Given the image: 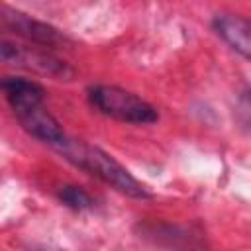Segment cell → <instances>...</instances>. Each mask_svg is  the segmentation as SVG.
<instances>
[{"label": "cell", "mask_w": 251, "mask_h": 251, "mask_svg": "<svg viewBox=\"0 0 251 251\" xmlns=\"http://www.w3.org/2000/svg\"><path fill=\"white\" fill-rule=\"evenodd\" d=\"M0 18H2V25L6 29H10L12 33L35 43V45H41V47H57V45H65L69 41L67 35H63L57 27L45 24V22H39L24 12H18V10H10V8H2L0 10Z\"/></svg>", "instance_id": "cell-4"}, {"label": "cell", "mask_w": 251, "mask_h": 251, "mask_svg": "<svg viewBox=\"0 0 251 251\" xmlns=\"http://www.w3.org/2000/svg\"><path fill=\"white\" fill-rule=\"evenodd\" d=\"M0 59L6 65L20 67L24 71H31L55 80H71L75 76V69L67 61L31 45H18L4 39L0 43Z\"/></svg>", "instance_id": "cell-3"}, {"label": "cell", "mask_w": 251, "mask_h": 251, "mask_svg": "<svg viewBox=\"0 0 251 251\" xmlns=\"http://www.w3.org/2000/svg\"><path fill=\"white\" fill-rule=\"evenodd\" d=\"M2 90L14 112L39 106L43 104V96H45V90L39 82L31 78H24V76H4Z\"/></svg>", "instance_id": "cell-7"}, {"label": "cell", "mask_w": 251, "mask_h": 251, "mask_svg": "<svg viewBox=\"0 0 251 251\" xmlns=\"http://www.w3.org/2000/svg\"><path fill=\"white\" fill-rule=\"evenodd\" d=\"M16 120L20 122V126L35 139L43 141V143H49L51 147L59 145L67 135L59 124V120L45 108V104H39V106H31V108H25V110H20V112H14Z\"/></svg>", "instance_id": "cell-5"}, {"label": "cell", "mask_w": 251, "mask_h": 251, "mask_svg": "<svg viewBox=\"0 0 251 251\" xmlns=\"http://www.w3.org/2000/svg\"><path fill=\"white\" fill-rule=\"evenodd\" d=\"M53 149L71 165L78 167L80 171H86L88 175L100 178L102 182L110 184L112 188H116L118 192L129 196V198L145 200V198L153 196L149 192V188L143 182H139L118 159H114L110 153H106L104 149H100L96 145H90L82 139L65 137Z\"/></svg>", "instance_id": "cell-1"}, {"label": "cell", "mask_w": 251, "mask_h": 251, "mask_svg": "<svg viewBox=\"0 0 251 251\" xmlns=\"http://www.w3.org/2000/svg\"><path fill=\"white\" fill-rule=\"evenodd\" d=\"M212 27L233 51L251 61V20L237 14H218Z\"/></svg>", "instance_id": "cell-6"}, {"label": "cell", "mask_w": 251, "mask_h": 251, "mask_svg": "<svg viewBox=\"0 0 251 251\" xmlns=\"http://www.w3.org/2000/svg\"><path fill=\"white\" fill-rule=\"evenodd\" d=\"M90 104L104 116L135 126L155 124L159 120V112L153 104L143 100L141 96L114 86V84H94L88 90Z\"/></svg>", "instance_id": "cell-2"}, {"label": "cell", "mask_w": 251, "mask_h": 251, "mask_svg": "<svg viewBox=\"0 0 251 251\" xmlns=\"http://www.w3.org/2000/svg\"><path fill=\"white\" fill-rule=\"evenodd\" d=\"M57 196H59V200H61L67 208H73V210H78V212L94 208L92 196H90L84 188H80V186H76V184H65V186H61Z\"/></svg>", "instance_id": "cell-8"}]
</instances>
